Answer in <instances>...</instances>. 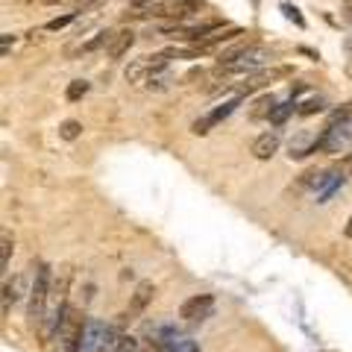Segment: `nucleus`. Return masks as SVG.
Returning a JSON list of instances; mask_svg holds the SVG:
<instances>
[{
    "instance_id": "1",
    "label": "nucleus",
    "mask_w": 352,
    "mask_h": 352,
    "mask_svg": "<svg viewBox=\"0 0 352 352\" xmlns=\"http://www.w3.org/2000/svg\"><path fill=\"white\" fill-rule=\"evenodd\" d=\"M47 300H50V267L47 264H38L36 276H32V285H30V305H27L30 323H41L44 320Z\"/></svg>"
},
{
    "instance_id": "2",
    "label": "nucleus",
    "mask_w": 352,
    "mask_h": 352,
    "mask_svg": "<svg viewBox=\"0 0 352 352\" xmlns=\"http://www.w3.org/2000/svg\"><path fill=\"white\" fill-rule=\"evenodd\" d=\"M82 320L80 314L74 311V308H68L62 317V323L56 329V335H53V340H56V346H53V352H76V346H80V338H82Z\"/></svg>"
},
{
    "instance_id": "3",
    "label": "nucleus",
    "mask_w": 352,
    "mask_h": 352,
    "mask_svg": "<svg viewBox=\"0 0 352 352\" xmlns=\"http://www.w3.org/2000/svg\"><path fill=\"white\" fill-rule=\"evenodd\" d=\"M112 326H106L103 320H88L82 329V338H80V346L76 352H106L112 346Z\"/></svg>"
},
{
    "instance_id": "4",
    "label": "nucleus",
    "mask_w": 352,
    "mask_h": 352,
    "mask_svg": "<svg viewBox=\"0 0 352 352\" xmlns=\"http://www.w3.org/2000/svg\"><path fill=\"white\" fill-rule=\"evenodd\" d=\"M346 147H352V120H335L317 138V150H326V153H340Z\"/></svg>"
},
{
    "instance_id": "5",
    "label": "nucleus",
    "mask_w": 352,
    "mask_h": 352,
    "mask_svg": "<svg viewBox=\"0 0 352 352\" xmlns=\"http://www.w3.org/2000/svg\"><path fill=\"white\" fill-rule=\"evenodd\" d=\"M214 314V296L212 294H194L179 305V317L188 323H203Z\"/></svg>"
},
{
    "instance_id": "6",
    "label": "nucleus",
    "mask_w": 352,
    "mask_h": 352,
    "mask_svg": "<svg viewBox=\"0 0 352 352\" xmlns=\"http://www.w3.org/2000/svg\"><path fill=\"white\" fill-rule=\"evenodd\" d=\"M273 59V53L267 50V47H261V44H252V47L244 53L241 59H235L232 65H223V74H244V71H256V68H261L264 62H270Z\"/></svg>"
},
{
    "instance_id": "7",
    "label": "nucleus",
    "mask_w": 352,
    "mask_h": 352,
    "mask_svg": "<svg viewBox=\"0 0 352 352\" xmlns=\"http://www.w3.org/2000/svg\"><path fill=\"white\" fill-rule=\"evenodd\" d=\"M291 71L288 68H276V71H264V74H256V76H250L247 82H241L238 85V94L244 97V94H252V91H258V88H264L270 80H276V76H288Z\"/></svg>"
},
{
    "instance_id": "8",
    "label": "nucleus",
    "mask_w": 352,
    "mask_h": 352,
    "mask_svg": "<svg viewBox=\"0 0 352 352\" xmlns=\"http://www.w3.org/2000/svg\"><path fill=\"white\" fill-rule=\"evenodd\" d=\"M279 150V135L276 132H261V135L252 141V156L256 159H273V153Z\"/></svg>"
},
{
    "instance_id": "9",
    "label": "nucleus",
    "mask_w": 352,
    "mask_h": 352,
    "mask_svg": "<svg viewBox=\"0 0 352 352\" xmlns=\"http://www.w3.org/2000/svg\"><path fill=\"white\" fill-rule=\"evenodd\" d=\"M153 296H156V285H153V282H141L138 288H135V294H132V302H129L126 317H129V314H132V317L141 314V311L147 308V302L153 300Z\"/></svg>"
},
{
    "instance_id": "10",
    "label": "nucleus",
    "mask_w": 352,
    "mask_h": 352,
    "mask_svg": "<svg viewBox=\"0 0 352 352\" xmlns=\"http://www.w3.org/2000/svg\"><path fill=\"white\" fill-rule=\"evenodd\" d=\"M344 182H346V176L340 173V170L323 173V182H320V188H317V203H329V197H332Z\"/></svg>"
},
{
    "instance_id": "11",
    "label": "nucleus",
    "mask_w": 352,
    "mask_h": 352,
    "mask_svg": "<svg viewBox=\"0 0 352 352\" xmlns=\"http://www.w3.org/2000/svg\"><path fill=\"white\" fill-rule=\"evenodd\" d=\"M132 44H135V32H132V30H120V32H115L112 44H109V56H112V59H120L124 53H129Z\"/></svg>"
},
{
    "instance_id": "12",
    "label": "nucleus",
    "mask_w": 352,
    "mask_h": 352,
    "mask_svg": "<svg viewBox=\"0 0 352 352\" xmlns=\"http://www.w3.org/2000/svg\"><path fill=\"white\" fill-rule=\"evenodd\" d=\"M200 6H203V0H173V3L164 6V18H188Z\"/></svg>"
},
{
    "instance_id": "13",
    "label": "nucleus",
    "mask_w": 352,
    "mask_h": 352,
    "mask_svg": "<svg viewBox=\"0 0 352 352\" xmlns=\"http://www.w3.org/2000/svg\"><path fill=\"white\" fill-rule=\"evenodd\" d=\"M279 103H276V97L273 94H261L258 100H256V106H252V112H250V118L252 120H261V118H270L273 115V109H276Z\"/></svg>"
},
{
    "instance_id": "14",
    "label": "nucleus",
    "mask_w": 352,
    "mask_h": 352,
    "mask_svg": "<svg viewBox=\"0 0 352 352\" xmlns=\"http://www.w3.org/2000/svg\"><path fill=\"white\" fill-rule=\"evenodd\" d=\"M112 38H115V32L112 30H100L94 38H88L82 47H80V53H94V50H100V47H106L109 50V44H112Z\"/></svg>"
},
{
    "instance_id": "15",
    "label": "nucleus",
    "mask_w": 352,
    "mask_h": 352,
    "mask_svg": "<svg viewBox=\"0 0 352 352\" xmlns=\"http://www.w3.org/2000/svg\"><path fill=\"white\" fill-rule=\"evenodd\" d=\"M126 82H132V85H138L144 76H150V65H147V56L144 59H135V62H129V68H126Z\"/></svg>"
},
{
    "instance_id": "16",
    "label": "nucleus",
    "mask_w": 352,
    "mask_h": 352,
    "mask_svg": "<svg viewBox=\"0 0 352 352\" xmlns=\"http://www.w3.org/2000/svg\"><path fill=\"white\" fill-rule=\"evenodd\" d=\"M21 291H24V279H21V276H15L12 282L3 285V311H9V302H18L21 296H24Z\"/></svg>"
},
{
    "instance_id": "17",
    "label": "nucleus",
    "mask_w": 352,
    "mask_h": 352,
    "mask_svg": "<svg viewBox=\"0 0 352 352\" xmlns=\"http://www.w3.org/2000/svg\"><path fill=\"white\" fill-rule=\"evenodd\" d=\"M80 135H82V124H80V120L68 118V120H62V124H59V138L62 141H76Z\"/></svg>"
},
{
    "instance_id": "18",
    "label": "nucleus",
    "mask_w": 352,
    "mask_h": 352,
    "mask_svg": "<svg viewBox=\"0 0 352 352\" xmlns=\"http://www.w3.org/2000/svg\"><path fill=\"white\" fill-rule=\"evenodd\" d=\"M241 100H244V97H241V94H235V97H232V100L220 103V106L214 109V112H208V115H212V120H214V124H220V120H223V118H229V115H232V112H235V109L241 106Z\"/></svg>"
},
{
    "instance_id": "19",
    "label": "nucleus",
    "mask_w": 352,
    "mask_h": 352,
    "mask_svg": "<svg viewBox=\"0 0 352 352\" xmlns=\"http://www.w3.org/2000/svg\"><path fill=\"white\" fill-rule=\"evenodd\" d=\"M88 94V82L85 80H74L71 85H68V91H65V97H68L71 103H76V100H82V97Z\"/></svg>"
},
{
    "instance_id": "20",
    "label": "nucleus",
    "mask_w": 352,
    "mask_h": 352,
    "mask_svg": "<svg viewBox=\"0 0 352 352\" xmlns=\"http://www.w3.org/2000/svg\"><path fill=\"white\" fill-rule=\"evenodd\" d=\"M294 97H291V100H285V103H279L276 109H273V115H270V124H285V118H288L291 112H294Z\"/></svg>"
},
{
    "instance_id": "21",
    "label": "nucleus",
    "mask_w": 352,
    "mask_h": 352,
    "mask_svg": "<svg viewBox=\"0 0 352 352\" xmlns=\"http://www.w3.org/2000/svg\"><path fill=\"white\" fill-rule=\"evenodd\" d=\"M170 76H168V71H159V74H153L150 80H147V85H150V91H164V88H170Z\"/></svg>"
},
{
    "instance_id": "22",
    "label": "nucleus",
    "mask_w": 352,
    "mask_h": 352,
    "mask_svg": "<svg viewBox=\"0 0 352 352\" xmlns=\"http://www.w3.org/2000/svg\"><path fill=\"white\" fill-rule=\"evenodd\" d=\"M212 126H214L212 115H203V118H197L191 124V132H194V135H206V132H212Z\"/></svg>"
},
{
    "instance_id": "23",
    "label": "nucleus",
    "mask_w": 352,
    "mask_h": 352,
    "mask_svg": "<svg viewBox=\"0 0 352 352\" xmlns=\"http://www.w3.org/2000/svg\"><path fill=\"white\" fill-rule=\"evenodd\" d=\"M74 21H76V12H68V15H62V18H53V21H47V27H44V30L56 32V30H65L68 24H74Z\"/></svg>"
},
{
    "instance_id": "24",
    "label": "nucleus",
    "mask_w": 352,
    "mask_h": 352,
    "mask_svg": "<svg viewBox=\"0 0 352 352\" xmlns=\"http://www.w3.org/2000/svg\"><path fill=\"white\" fill-rule=\"evenodd\" d=\"M9 256H12V238L9 232H3V247H0V267L9 270Z\"/></svg>"
},
{
    "instance_id": "25",
    "label": "nucleus",
    "mask_w": 352,
    "mask_h": 352,
    "mask_svg": "<svg viewBox=\"0 0 352 352\" xmlns=\"http://www.w3.org/2000/svg\"><path fill=\"white\" fill-rule=\"evenodd\" d=\"M323 109H326V103L320 100V97H311V100H305L300 106V115H314V112H323Z\"/></svg>"
},
{
    "instance_id": "26",
    "label": "nucleus",
    "mask_w": 352,
    "mask_h": 352,
    "mask_svg": "<svg viewBox=\"0 0 352 352\" xmlns=\"http://www.w3.org/2000/svg\"><path fill=\"white\" fill-rule=\"evenodd\" d=\"M344 235H346V238H352V217L346 220V226H344Z\"/></svg>"
},
{
    "instance_id": "27",
    "label": "nucleus",
    "mask_w": 352,
    "mask_h": 352,
    "mask_svg": "<svg viewBox=\"0 0 352 352\" xmlns=\"http://www.w3.org/2000/svg\"><path fill=\"white\" fill-rule=\"evenodd\" d=\"M135 3H138V6H144V3H153V0H135Z\"/></svg>"
},
{
    "instance_id": "28",
    "label": "nucleus",
    "mask_w": 352,
    "mask_h": 352,
    "mask_svg": "<svg viewBox=\"0 0 352 352\" xmlns=\"http://www.w3.org/2000/svg\"><path fill=\"white\" fill-rule=\"evenodd\" d=\"M41 3H59V0H41Z\"/></svg>"
}]
</instances>
